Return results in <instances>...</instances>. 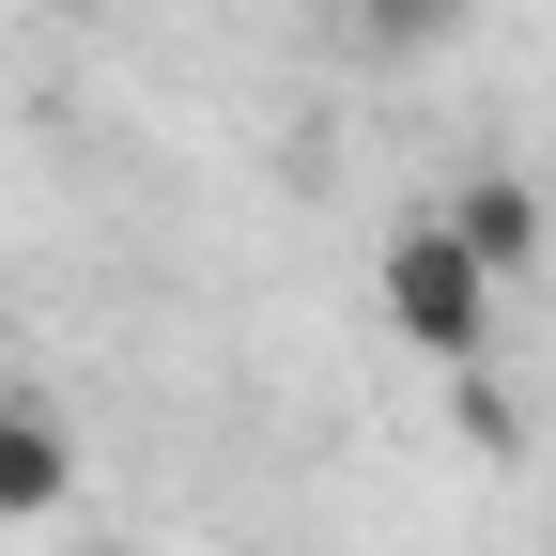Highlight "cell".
Returning <instances> with one entry per match:
<instances>
[{
    "label": "cell",
    "instance_id": "obj_1",
    "mask_svg": "<svg viewBox=\"0 0 556 556\" xmlns=\"http://www.w3.org/2000/svg\"><path fill=\"white\" fill-rule=\"evenodd\" d=\"M495 294H510V278L479 263L448 217H402L371 248V309H387V340L417 371H479V356H495Z\"/></svg>",
    "mask_w": 556,
    "mask_h": 556
},
{
    "label": "cell",
    "instance_id": "obj_2",
    "mask_svg": "<svg viewBox=\"0 0 556 556\" xmlns=\"http://www.w3.org/2000/svg\"><path fill=\"white\" fill-rule=\"evenodd\" d=\"M78 495V417L47 387H0V526H47Z\"/></svg>",
    "mask_w": 556,
    "mask_h": 556
},
{
    "label": "cell",
    "instance_id": "obj_3",
    "mask_svg": "<svg viewBox=\"0 0 556 556\" xmlns=\"http://www.w3.org/2000/svg\"><path fill=\"white\" fill-rule=\"evenodd\" d=\"M433 217H448L479 263H495V278H541V248H556V201H541V170H464Z\"/></svg>",
    "mask_w": 556,
    "mask_h": 556
},
{
    "label": "cell",
    "instance_id": "obj_5",
    "mask_svg": "<svg viewBox=\"0 0 556 556\" xmlns=\"http://www.w3.org/2000/svg\"><path fill=\"white\" fill-rule=\"evenodd\" d=\"M464 448H495V464H510V448H526V417H510V402H495V387H479V371H464Z\"/></svg>",
    "mask_w": 556,
    "mask_h": 556
},
{
    "label": "cell",
    "instance_id": "obj_4",
    "mask_svg": "<svg viewBox=\"0 0 556 556\" xmlns=\"http://www.w3.org/2000/svg\"><path fill=\"white\" fill-rule=\"evenodd\" d=\"M464 16H479V0H356V47H371V62H433Z\"/></svg>",
    "mask_w": 556,
    "mask_h": 556
}]
</instances>
